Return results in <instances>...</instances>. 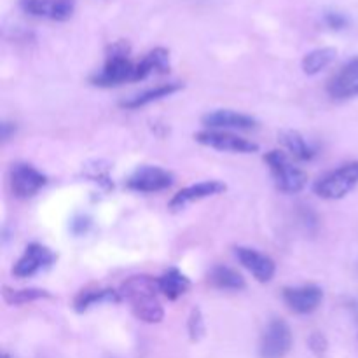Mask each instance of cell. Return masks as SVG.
I'll return each instance as SVG.
<instances>
[{
  "label": "cell",
  "mask_w": 358,
  "mask_h": 358,
  "mask_svg": "<svg viewBox=\"0 0 358 358\" xmlns=\"http://www.w3.org/2000/svg\"><path fill=\"white\" fill-rule=\"evenodd\" d=\"M184 87L182 83H168V84H161V86L152 87V90L142 91L138 94H133V96L126 98V100L121 101L122 108H129V110H136L140 107H145V105L154 103V101H159L163 98L171 96V94L178 93V91Z\"/></svg>",
  "instance_id": "e0dca14e"
},
{
  "label": "cell",
  "mask_w": 358,
  "mask_h": 358,
  "mask_svg": "<svg viewBox=\"0 0 358 358\" xmlns=\"http://www.w3.org/2000/svg\"><path fill=\"white\" fill-rule=\"evenodd\" d=\"M157 287L166 299L177 301L178 297L187 294V290L191 289V280L184 273L178 271L177 268H171L157 278Z\"/></svg>",
  "instance_id": "ffe728a7"
},
{
  "label": "cell",
  "mask_w": 358,
  "mask_h": 358,
  "mask_svg": "<svg viewBox=\"0 0 358 358\" xmlns=\"http://www.w3.org/2000/svg\"><path fill=\"white\" fill-rule=\"evenodd\" d=\"M234 254H236L240 264L254 276L257 282L268 283L275 278L276 273V264L271 257H268L266 254H261L259 250L250 247H236L234 248Z\"/></svg>",
  "instance_id": "7c38bea8"
},
{
  "label": "cell",
  "mask_w": 358,
  "mask_h": 358,
  "mask_svg": "<svg viewBox=\"0 0 358 358\" xmlns=\"http://www.w3.org/2000/svg\"><path fill=\"white\" fill-rule=\"evenodd\" d=\"M329 96L345 101L358 96V56L341 66L338 73L327 84Z\"/></svg>",
  "instance_id": "4fadbf2b"
},
{
  "label": "cell",
  "mask_w": 358,
  "mask_h": 358,
  "mask_svg": "<svg viewBox=\"0 0 358 358\" xmlns=\"http://www.w3.org/2000/svg\"><path fill=\"white\" fill-rule=\"evenodd\" d=\"M91 227V219L87 215H77L76 219L70 222V231H72L76 236H83L90 231Z\"/></svg>",
  "instance_id": "4316f807"
},
{
  "label": "cell",
  "mask_w": 358,
  "mask_h": 358,
  "mask_svg": "<svg viewBox=\"0 0 358 358\" xmlns=\"http://www.w3.org/2000/svg\"><path fill=\"white\" fill-rule=\"evenodd\" d=\"M280 142L299 161H311L318 154L317 147L308 142L299 131H294V129H285V131L280 133Z\"/></svg>",
  "instance_id": "44dd1931"
},
{
  "label": "cell",
  "mask_w": 358,
  "mask_h": 358,
  "mask_svg": "<svg viewBox=\"0 0 358 358\" xmlns=\"http://www.w3.org/2000/svg\"><path fill=\"white\" fill-rule=\"evenodd\" d=\"M308 346H310V350L317 357H324L329 348L327 338H325L324 334H320V332H313V334L310 336V339H308Z\"/></svg>",
  "instance_id": "484cf974"
},
{
  "label": "cell",
  "mask_w": 358,
  "mask_h": 358,
  "mask_svg": "<svg viewBox=\"0 0 358 358\" xmlns=\"http://www.w3.org/2000/svg\"><path fill=\"white\" fill-rule=\"evenodd\" d=\"M49 292L42 289H20L14 290L9 289V287H3V301L10 306H21V304L34 303V301L38 299H48Z\"/></svg>",
  "instance_id": "603a6c76"
},
{
  "label": "cell",
  "mask_w": 358,
  "mask_h": 358,
  "mask_svg": "<svg viewBox=\"0 0 358 358\" xmlns=\"http://www.w3.org/2000/svg\"><path fill=\"white\" fill-rule=\"evenodd\" d=\"M196 142L201 145L212 147V149L224 150V152L234 154H254L259 150L257 143L243 138V136L233 135V133L220 131V129H208L196 135Z\"/></svg>",
  "instance_id": "9c48e42d"
},
{
  "label": "cell",
  "mask_w": 358,
  "mask_h": 358,
  "mask_svg": "<svg viewBox=\"0 0 358 358\" xmlns=\"http://www.w3.org/2000/svg\"><path fill=\"white\" fill-rule=\"evenodd\" d=\"M324 21L331 30H336V31L345 30V28L350 24L348 17H346L343 13H338V10H329V13H325Z\"/></svg>",
  "instance_id": "d4e9b609"
},
{
  "label": "cell",
  "mask_w": 358,
  "mask_h": 358,
  "mask_svg": "<svg viewBox=\"0 0 358 358\" xmlns=\"http://www.w3.org/2000/svg\"><path fill=\"white\" fill-rule=\"evenodd\" d=\"M175 184V177L171 171L164 170L159 166H138L129 178L126 180V187L129 191L142 192V194H152V192H161L170 189Z\"/></svg>",
  "instance_id": "8992f818"
},
{
  "label": "cell",
  "mask_w": 358,
  "mask_h": 358,
  "mask_svg": "<svg viewBox=\"0 0 358 358\" xmlns=\"http://www.w3.org/2000/svg\"><path fill=\"white\" fill-rule=\"evenodd\" d=\"M226 184L220 180H203L198 182L194 185H189V187L178 191L173 198L170 199V208L173 212H178V210H184L185 206L191 205V203L199 201V199L212 198V196L222 194L226 191Z\"/></svg>",
  "instance_id": "5bb4252c"
},
{
  "label": "cell",
  "mask_w": 358,
  "mask_h": 358,
  "mask_svg": "<svg viewBox=\"0 0 358 358\" xmlns=\"http://www.w3.org/2000/svg\"><path fill=\"white\" fill-rule=\"evenodd\" d=\"M358 185V161H352L331 171L315 184V192L324 199H341Z\"/></svg>",
  "instance_id": "277c9868"
},
{
  "label": "cell",
  "mask_w": 358,
  "mask_h": 358,
  "mask_svg": "<svg viewBox=\"0 0 358 358\" xmlns=\"http://www.w3.org/2000/svg\"><path fill=\"white\" fill-rule=\"evenodd\" d=\"M9 178L13 194L20 199L31 198L48 184V177L28 163L13 164L9 171Z\"/></svg>",
  "instance_id": "ba28073f"
},
{
  "label": "cell",
  "mask_w": 358,
  "mask_h": 358,
  "mask_svg": "<svg viewBox=\"0 0 358 358\" xmlns=\"http://www.w3.org/2000/svg\"><path fill=\"white\" fill-rule=\"evenodd\" d=\"M336 55H338V51L334 48H320L308 52L303 59L304 73H308V76H317V73H320L322 70H325L334 62Z\"/></svg>",
  "instance_id": "7402d4cb"
},
{
  "label": "cell",
  "mask_w": 358,
  "mask_h": 358,
  "mask_svg": "<svg viewBox=\"0 0 358 358\" xmlns=\"http://www.w3.org/2000/svg\"><path fill=\"white\" fill-rule=\"evenodd\" d=\"M283 301L297 315H310L320 308L324 301V290L318 285L285 287Z\"/></svg>",
  "instance_id": "30bf717a"
},
{
  "label": "cell",
  "mask_w": 358,
  "mask_h": 358,
  "mask_svg": "<svg viewBox=\"0 0 358 358\" xmlns=\"http://www.w3.org/2000/svg\"><path fill=\"white\" fill-rule=\"evenodd\" d=\"M0 358H10V355H7V353H2V357Z\"/></svg>",
  "instance_id": "f1b7e54d"
},
{
  "label": "cell",
  "mask_w": 358,
  "mask_h": 358,
  "mask_svg": "<svg viewBox=\"0 0 358 358\" xmlns=\"http://www.w3.org/2000/svg\"><path fill=\"white\" fill-rule=\"evenodd\" d=\"M58 255L49 247L41 243H30L24 248L23 255L17 259L13 268V275L16 278H31L37 273L45 271L56 262Z\"/></svg>",
  "instance_id": "52a82bcc"
},
{
  "label": "cell",
  "mask_w": 358,
  "mask_h": 358,
  "mask_svg": "<svg viewBox=\"0 0 358 358\" xmlns=\"http://www.w3.org/2000/svg\"><path fill=\"white\" fill-rule=\"evenodd\" d=\"M135 66L129 59V45L124 41L112 44L107 51V62L100 72L91 77V83L98 87H115L131 80L135 76Z\"/></svg>",
  "instance_id": "7a4b0ae2"
},
{
  "label": "cell",
  "mask_w": 358,
  "mask_h": 358,
  "mask_svg": "<svg viewBox=\"0 0 358 358\" xmlns=\"http://www.w3.org/2000/svg\"><path fill=\"white\" fill-rule=\"evenodd\" d=\"M264 161L268 163L269 170H271L276 187L282 192H285V194H297V192H301L306 187V171L296 166L285 152H282V150H269L264 156Z\"/></svg>",
  "instance_id": "3957f363"
},
{
  "label": "cell",
  "mask_w": 358,
  "mask_h": 358,
  "mask_svg": "<svg viewBox=\"0 0 358 358\" xmlns=\"http://www.w3.org/2000/svg\"><path fill=\"white\" fill-rule=\"evenodd\" d=\"M14 133H16V126L13 124V122H2V124H0V135H2V140L3 142H7V140L10 138V136L14 135Z\"/></svg>",
  "instance_id": "83f0119b"
},
{
  "label": "cell",
  "mask_w": 358,
  "mask_h": 358,
  "mask_svg": "<svg viewBox=\"0 0 358 358\" xmlns=\"http://www.w3.org/2000/svg\"><path fill=\"white\" fill-rule=\"evenodd\" d=\"M208 282L210 285L215 287V289L227 290V292H241V290H245V287H247L245 278L240 273L224 264H217L210 269Z\"/></svg>",
  "instance_id": "d6986e66"
},
{
  "label": "cell",
  "mask_w": 358,
  "mask_h": 358,
  "mask_svg": "<svg viewBox=\"0 0 358 358\" xmlns=\"http://www.w3.org/2000/svg\"><path fill=\"white\" fill-rule=\"evenodd\" d=\"M170 72V52L164 48H156L150 52H147L135 66V76L133 83L147 79L156 73H168Z\"/></svg>",
  "instance_id": "2e32d148"
},
{
  "label": "cell",
  "mask_w": 358,
  "mask_h": 358,
  "mask_svg": "<svg viewBox=\"0 0 358 358\" xmlns=\"http://www.w3.org/2000/svg\"><path fill=\"white\" fill-rule=\"evenodd\" d=\"M292 331L282 318H273L266 325L259 343L261 358H285L292 348Z\"/></svg>",
  "instance_id": "5b68a950"
},
{
  "label": "cell",
  "mask_w": 358,
  "mask_h": 358,
  "mask_svg": "<svg viewBox=\"0 0 358 358\" xmlns=\"http://www.w3.org/2000/svg\"><path fill=\"white\" fill-rule=\"evenodd\" d=\"M122 297L121 292L114 289H98V290H84L73 301V310L77 313H84V311L91 310L94 306H101V304H117L121 303Z\"/></svg>",
  "instance_id": "ac0fdd59"
},
{
  "label": "cell",
  "mask_w": 358,
  "mask_h": 358,
  "mask_svg": "<svg viewBox=\"0 0 358 358\" xmlns=\"http://www.w3.org/2000/svg\"><path fill=\"white\" fill-rule=\"evenodd\" d=\"M121 297L128 301L133 315L145 324H159L164 318V310L159 303L157 278L147 275H136L121 285Z\"/></svg>",
  "instance_id": "6da1fadb"
},
{
  "label": "cell",
  "mask_w": 358,
  "mask_h": 358,
  "mask_svg": "<svg viewBox=\"0 0 358 358\" xmlns=\"http://www.w3.org/2000/svg\"><path fill=\"white\" fill-rule=\"evenodd\" d=\"M203 124L212 129H255L259 126L257 119L248 114L234 110H215L203 117Z\"/></svg>",
  "instance_id": "9a60e30c"
},
{
  "label": "cell",
  "mask_w": 358,
  "mask_h": 358,
  "mask_svg": "<svg viewBox=\"0 0 358 358\" xmlns=\"http://www.w3.org/2000/svg\"><path fill=\"white\" fill-rule=\"evenodd\" d=\"M187 331L191 341H199L205 336V320H203V315L199 308H194L191 311V317H189L187 322Z\"/></svg>",
  "instance_id": "cb8c5ba5"
},
{
  "label": "cell",
  "mask_w": 358,
  "mask_h": 358,
  "mask_svg": "<svg viewBox=\"0 0 358 358\" xmlns=\"http://www.w3.org/2000/svg\"><path fill=\"white\" fill-rule=\"evenodd\" d=\"M20 7L28 16L66 21L76 10V0H20Z\"/></svg>",
  "instance_id": "8fae6325"
}]
</instances>
